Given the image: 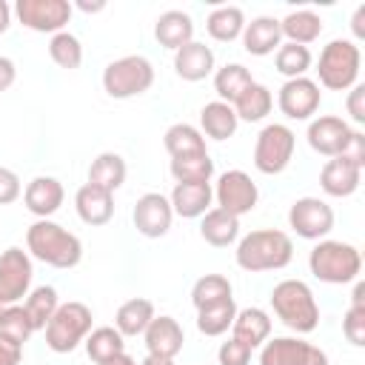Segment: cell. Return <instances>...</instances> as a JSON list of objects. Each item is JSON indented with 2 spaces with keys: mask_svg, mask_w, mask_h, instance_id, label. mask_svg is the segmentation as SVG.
Listing matches in <instances>:
<instances>
[{
  "mask_svg": "<svg viewBox=\"0 0 365 365\" xmlns=\"http://www.w3.org/2000/svg\"><path fill=\"white\" fill-rule=\"evenodd\" d=\"M242 29H245V14L240 6H220L205 20V31L217 43H234L237 37H242Z\"/></svg>",
  "mask_w": 365,
  "mask_h": 365,
  "instance_id": "obj_33",
  "label": "cell"
},
{
  "mask_svg": "<svg viewBox=\"0 0 365 365\" xmlns=\"http://www.w3.org/2000/svg\"><path fill=\"white\" fill-rule=\"evenodd\" d=\"M48 57H51L60 68L74 71V68H80V63H83V46H80V40H77L71 31H57V34H51V40H48Z\"/></svg>",
  "mask_w": 365,
  "mask_h": 365,
  "instance_id": "obj_41",
  "label": "cell"
},
{
  "mask_svg": "<svg viewBox=\"0 0 365 365\" xmlns=\"http://www.w3.org/2000/svg\"><path fill=\"white\" fill-rule=\"evenodd\" d=\"M174 71H177V77L188 80V83L205 80L214 71V51H211V46H205L200 40H191L182 48H177L174 51Z\"/></svg>",
  "mask_w": 365,
  "mask_h": 365,
  "instance_id": "obj_21",
  "label": "cell"
},
{
  "mask_svg": "<svg viewBox=\"0 0 365 365\" xmlns=\"http://www.w3.org/2000/svg\"><path fill=\"white\" fill-rule=\"evenodd\" d=\"M365 6H356V11H354V17H351V29H354V37L356 40H362L365 37Z\"/></svg>",
  "mask_w": 365,
  "mask_h": 365,
  "instance_id": "obj_50",
  "label": "cell"
},
{
  "mask_svg": "<svg viewBox=\"0 0 365 365\" xmlns=\"http://www.w3.org/2000/svg\"><path fill=\"white\" fill-rule=\"evenodd\" d=\"M77 9L86 11V14H94V11H103L106 3H103V0H100V3H86V0H83V3H77Z\"/></svg>",
  "mask_w": 365,
  "mask_h": 365,
  "instance_id": "obj_55",
  "label": "cell"
},
{
  "mask_svg": "<svg viewBox=\"0 0 365 365\" xmlns=\"http://www.w3.org/2000/svg\"><path fill=\"white\" fill-rule=\"evenodd\" d=\"M171 208L177 217L182 220H197L202 217L211 202H214V185L211 182H177L171 197H168Z\"/></svg>",
  "mask_w": 365,
  "mask_h": 365,
  "instance_id": "obj_18",
  "label": "cell"
},
{
  "mask_svg": "<svg viewBox=\"0 0 365 365\" xmlns=\"http://www.w3.org/2000/svg\"><path fill=\"white\" fill-rule=\"evenodd\" d=\"M91 308L86 302H60V308L54 311V317L48 319L46 331V345L54 354H71L80 342H86V336L91 334Z\"/></svg>",
  "mask_w": 365,
  "mask_h": 365,
  "instance_id": "obj_7",
  "label": "cell"
},
{
  "mask_svg": "<svg viewBox=\"0 0 365 365\" xmlns=\"http://www.w3.org/2000/svg\"><path fill=\"white\" fill-rule=\"evenodd\" d=\"M279 46H282V31H279V20L277 17L259 14L251 23H245V29H242V48L248 54L265 57V54H274Z\"/></svg>",
  "mask_w": 365,
  "mask_h": 365,
  "instance_id": "obj_20",
  "label": "cell"
},
{
  "mask_svg": "<svg viewBox=\"0 0 365 365\" xmlns=\"http://www.w3.org/2000/svg\"><path fill=\"white\" fill-rule=\"evenodd\" d=\"M311 48L308 46H297V43H282L274 51V66L285 80L294 77H305V71L311 68Z\"/></svg>",
  "mask_w": 365,
  "mask_h": 365,
  "instance_id": "obj_38",
  "label": "cell"
},
{
  "mask_svg": "<svg viewBox=\"0 0 365 365\" xmlns=\"http://www.w3.org/2000/svg\"><path fill=\"white\" fill-rule=\"evenodd\" d=\"M171 177L177 182H211V177H214V160L208 154L171 157Z\"/></svg>",
  "mask_w": 365,
  "mask_h": 365,
  "instance_id": "obj_39",
  "label": "cell"
},
{
  "mask_svg": "<svg viewBox=\"0 0 365 365\" xmlns=\"http://www.w3.org/2000/svg\"><path fill=\"white\" fill-rule=\"evenodd\" d=\"M339 157L348 160L351 165L362 168V165H365V134L354 128V134H351V140H348V145H345V151H342Z\"/></svg>",
  "mask_w": 365,
  "mask_h": 365,
  "instance_id": "obj_46",
  "label": "cell"
},
{
  "mask_svg": "<svg viewBox=\"0 0 365 365\" xmlns=\"http://www.w3.org/2000/svg\"><path fill=\"white\" fill-rule=\"evenodd\" d=\"M251 348L248 345H242V342H237L234 336L231 339H225L222 345H220V351H217V359H220V365H248L251 362Z\"/></svg>",
  "mask_w": 365,
  "mask_h": 365,
  "instance_id": "obj_44",
  "label": "cell"
},
{
  "mask_svg": "<svg viewBox=\"0 0 365 365\" xmlns=\"http://www.w3.org/2000/svg\"><path fill=\"white\" fill-rule=\"evenodd\" d=\"M23 308H26L34 331H43L48 325V319L54 317V311L60 308V297H57V291L51 285H37V288H31L26 294Z\"/></svg>",
  "mask_w": 365,
  "mask_h": 365,
  "instance_id": "obj_37",
  "label": "cell"
},
{
  "mask_svg": "<svg viewBox=\"0 0 365 365\" xmlns=\"http://www.w3.org/2000/svg\"><path fill=\"white\" fill-rule=\"evenodd\" d=\"M154 37H157V43L163 48H171V51L182 48L185 43L194 40V20H191V14L180 11V9L163 11L157 17V23H154Z\"/></svg>",
  "mask_w": 365,
  "mask_h": 365,
  "instance_id": "obj_24",
  "label": "cell"
},
{
  "mask_svg": "<svg viewBox=\"0 0 365 365\" xmlns=\"http://www.w3.org/2000/svg\"><path fill=\"white\" fill-rule=\"evenodd\" d=\"M271 108H274V94H271L268 86H262V83H257V80H254V83L237 97V103H234L237 120H245V123H259V120H265V117L271 114Z\"/></svg>",
  "mask_w": 365,
  "mask_h": 365,
  "instance_id": "obj_31",
  "label": "cell"
},
{
  "mask_svg": "<svg viewBox=\"0 0 365 365\" xmlns=\"http://www.w3.org/2000/svg\"><path fill=\"white\" fill-rule=\"evenodd\" d=\"M251 83H254V77H251V71H248L242 63H225L222 68L214 71V91H217V97H220L222 103H228V106H234L237 97H240Z\"/></svg>",
  "mask_w": 365,
  "mask_h": 365,
  "instance_id": "obj_34",
  "label": "cell"
},
{
  "mask_svg": "<svg viewBox=\"0 0 365 365\" xmlns=\"http://www.w3.org/2000/svg\"><path fill=\"white\" fill-rule=\"evenodd\" d=\"M362 182V168L351 165L342 157H331L319 171V188L328 197H351Z\"/></svg>",
  "mask_w": 365,
  "mask_h": 365,
  "instance_id": "obj_22",
  "label": "cell"
},
{
  "mask_svg": "<svg viewBox=\"0 0 365 365\" xmlns=\"http://www.w3.org/2000/svg\"><path fill=\"white\" fill-rule=\"evenodd\" d=\"M234 317H237V302L234 299H228L222 305H214V308H202V311H197V331L202 336H222L225 331H231Z\"/></svg>",
  "mask_w": 365,
  "mask_h": 365,
  "instance_id": "obj_40",
  "label": "cell"
},
{
  "mask_svg": "<svg viewBox=\"0 0 365 365\" xmlns=\"http://www.w3.org/2000/svg\"><path fill=\"white\" fill-rule=\"evenodd\" d=\"M308 268L319 282L328 285H348L359 279L362 254L356 245L342 240H319L308 254Z\"/></svg>",
  "mask_w": 365,
  "mask_h": 365,
  "instance_id": "obj_3",
  "label": "cell"
},
{
  "mask_svg": "<svg viewBox=\"0 0 365 365\" xmlns=\"http://www.w3.org/2000/svg\"><path fill=\"white\" fill-rule=\"evenodd\" d=\"M154 83V66L143 54H125L106 66L103 71V88L114 100H131L151 88Z\"/></svg>",
  "mask_w": 365,
  "mask_h": 365,
  "instance_id": "obj_6",
  "label": "cell"
},
{
  "mask_svg": "<svg viewBox=\"0 0 365 365\" xmlns=\"http://www.w3.org/2000/svg\"><path fill=\"white\" fill-rule=\"evenodd\" d=\"M342 334L351 345L362 348L365 345V305H351L345 311V319H342Z\"/></svg>",
  "mask_w": 365,
  "mask_h": 365,
  "instance_id": "obj_43",
  "label": "cell"
},
{
  "mask_svg": "<svg viewBox=\"0 0 365 365\" xmlns=\"http://www.w3.org/2000/svg\"><path fill=\"white\" fill-rule=\"evenodd\" d=\"M297 134L285 123H268L254 143V165L262 174H282L294 157Z\"/></svg>",
  "mask_w": 365,
  "mask_h": 365,
  "instance_id": "obj_8",
  "label": "cell"
},
{
  "mask_svg": "<svg viewBox=\"0 0 365 365\" xmlns=\"http://www.w3.org/2000/svg\"><path fill=\"white\" fill-rule=\"evenodd\" d=\"M231 294H234V288H231L228 277H222V274H205V277H200L194 282L191 302H194L197 311H202V308H214V305H222V302L234 299Z\"/></svg>",
  "mask_w": 365,
  "mask_h": 365,
  "instance_id": "obj_35",
  "label": "cell"
},
{
  "mask_svg": "<svg viewBox=\"0 0 365 365\" xmlns=\"http://www.w3.org/2000/svg\"><path fill=\"white\" fill-rule=\"evenodd\" d=\"M26 248L34 259L51 268H74L83 259V242L77 234L63 228L54 220H37L26 231Z\"/></svg>",
  "mask_w": 365,
  "mask_h": 365,
  "instance_id": "obj_2",
  "label": "cell"
},
{
  "mask_svg": "<svg viewBox=\"0 0 365 365\" xmlns=\"http://www.w3.org/2000/svg\"><path fill=\"white\" fill-rule=\"evenodd\" d=\"M143 336H145L148 354H151V356H165V359H174V356L182 351V342H185L182 325H180L174 317H168V314L154 317Z\"/></svg>",
  "mask_w": 365,
  "mask_h": 365,
  "instance_id": "obj_17",
  "label": "cell"
},
{
  "mask_svg": "<svg viewBox=\"0 0 365 365\" xmlns=\"http://www.w3.org/2000/svg\"><path fill=\"white\" fill-rule=\"evenodd\" d=\"M354 128L342 120V117H334V114H322L317 120L308 123V145L322 154V157H339L351 140Z\"/></svg>",
  "mask_w": 365,
  "mask_h": 365,
  "instance_id": "obj_15",
  "label": "cell"
},
{
  "mask_svg": "<svg viewBox=\"0 0 365 365\" xmlns=\"http://www.w3.org/2000/svg\"><path fill=\"white\" fill-rule=\"evenodd\" d=\"M131 220H134V228L148 237V240H157V237H165L168 228H171V220H174V208L168 202L165 194L160 191H148L137 200L134 211H131Z\"/></svg>",
  "mask_w": 365,
  "mask_h": 365,
  "instance_id": "obj_14",
  "label": "cell"
},
{
  "mask_svg": "<svg viewBox=\"0 0 365 365\" xmlns=\"http://www.w3.org/2000/svg\"><path fill=\"white\" fill-rule=\"evenodd\" d=\"M311 342L299 336H274L262 342L259 365H305Z\"/></svg>",
  "mask_w": 365,
  "mask_h": 365,
  "instance_id": "obj_27",
  "label": "cell"
},
{
  "mask_svg": "<svg viewBox=\"0 0 365 365\" xmlns=\"http://www.w3.org/2000/svg\"><path fill=\"white\" fill-rule=\"evenodd\" d=\"M100 365H137V362H134V356H128V354L123 351V354H117V356H111V359H106V362H100Z\"/></svg>",
  "mask_w": 365,
  "mask_h": 365,
  "instance_id": "obj_53",
  "label": "cell"
},
{
  "mask_svg": "<svg viewBox=\"0 0 365 365\" xmlns=\"http://www.w3.org/2000/svg\"><path fill=\"white\" fill-rule=\"evenodd\" d=\"M63 200H66V191L57 177L40 174V177L29 180V185L23 188V202L37 220H48L51 214H57Z\"/></svg>",
  "mask_w": 365,
  "mask_h": 365,
  "instance_id": "obj_16",
  "label": "cell"
},
{
  "mask_svg": "<svg viewBox=\"0 0 365 365\" xmlns=\"http://www.w3.org/2000/svg\"><path fill=\"white\" fill-rule=\"evenodd\" d=\"M359 66H362V51L354 40L336 37L331 40L317 60V77L322 88L328 91H348L359 80Z\"/></svg>",
  "mask_w": 365,
  "mask_h": 365,
  "instance_id": "obj_5",
  "label": "cell"
},
{
  "mask_svg": "<svg viewBox=\"0 0 365 365\" xmlns=\"http://www.w3.org/2000/svg\"><path fill=\"white\" fill-rule=\"evenodd\" d=\"M6 308H9V302H6V299H3V294H0V314H3Z\"/></svg>",
  "mask_w": 365,
  "mask_h": 365,
  "instance_id": "obj_57",
  "label": "cell"
},
{
  "mask_svg": "<svg viewBox=\"0 0 365 365\" xmlns=\"http://www.w3.org/2000/svg\"><path fill=\"white\" fill-rule=\"evenodd\" d=\"M74 208L86 225H106L114 217V194L86 182L74 194Z\"/></svg>",
  "mask_w": 365,
  "mask_h": 365,
  "instance_id": "obj_19",
  "label": "cell"
},
{
  "mask_svg": "<svg viewBox=\"0 0 365 365\" xmlns=\"http://www.w3.org/2000/svg\"><path fill=\"white\" fill-rule=\"evenodd\" d=\"M214 200H217V208H222L234 217H242V214L254 211V205L259 200V188L245 171L231 168V171L220 174L217 185H214Z\"/></svg>",
  "mask_w": 365,
  "mask_h": 365,
  "instance_id": "obj_11",
  "label": "cell"
},
{
  "mask_svg": "<svg viewBox=\"0 0 365 365\" xmlns=\"http://www.w3.org/2000/svg\"><path fill=\"white\" fill-rule=\"evenodd\" d=\"M271 308L294 334H311L319 325V305L302 279H282L271 291Z\"/></svg>",
  "mask_w": 365,
  "mask_h": 365,
  "instance_id": "obj_4",
  "label": "cell"
},
{
  "mask_svg": "<svg viewBox=\"0 0 365 365\" xmlns=\"http://www.w3.org/2000/svg\"><path fill=\"white\" fill-rule=\"evenodd\" d=\"M20 194H23L20 177H17L11 168L0 165V205H9V202H14Z\"/></svg>",
  "mask_w": 365,
  "mask_h": 365,
  "instance_id": "obj_45",
  "label": "cell"
},
{
  "mask_svg": "<svg viewBox=\"0 0 365 365\" xmlns=\"http://www.w3.org/2000/svg\"><path fill=\"white\" fill-rule=\"evenodd\" d=\"M351 305H365V282H359V279H356V285H354Z\"/></svg>",
  "mask_w": 365,
  "mask_h": 365,
  "instance_id": "obj_54",
  "label": "cell"
},
{
  "mask_svg": "<svg viewBox=\"0 0 365 365\" xmlns=\"http://www.w3.org/2000/svg\"><path fill=\"white\" fill-rule=\"evenodd\" d=\"M288 225L302 240H325L334 228V208L319 197H299L288 208Z\"/></svg>",
  "mask_w": 365,
  "mask_h": 365,
  "instance_id": "obj_9",
  "label": "cell"
},
{
  "mask_svg": "<svg viewBox=\"0 0 365 365\" xmlns=\"http://www.w3.org/2000/svg\"><path fill=\"white\" fill-rule=\"evenodd\" d=\"M237 125H240V120L234 114V106H228L222 100H211L200 111V131H202V137H211L217 143L234 137Z\"/></svg>",
  "mask_w": 365,
  "mask_h": 365,
  "instance_id": "obj_26",
  "label": "cell"
},
{
  "mask_svg": "<svg viewBox=\"0 0 365 365\" xmlns=\"http://www.w3.org/2000/svg\"><path fill=\"white\" fill-rule=\"evenodd\" d=\"M163 145L171 157H191V154H208L205 148V137L197 125L188 123H174L168 125V131L163 134Z\"/></svg>",
  "mask_w": 365,
  "mask_h": 365,
  "instance_id": "obj_32",
  "label": "cell"
},
{
  "mask_svg": "<svg viewBox=\"0 0 365 365\" xmlns=\"http://www.w3.org/2000/svg\"><path fill=\"white\" fill-rule=\"evenodd\" d=\"M305 365H331V362H328V354H325L322 348L311 345V351H308V356H305Z\"/></svg>",
  "mask_w": 365,
  "mask_h": 365,
  "instance_id": "obj_51",
  "label": "cell"
},
{
  "mask_svg": "<svg viewBox=\"0 0 365 365\" xmlns=\"http://www.w3.org/2000/svg\"><path fill=\"white\" fill-rule=\"evenodd\" d=\"M14 80H17L14 60H9V57L0 54V91H9V88L14 86Z\"/></svg>",
  "mask_w": 365,
  "mask_h": 365,
  "instance_id": "obj_49",
  "label": "cell"
},
{
  "mask_svg": "<svg viewBox=\"0 0 365 365\" xmlns=\"http://www.w3.org/2000/svg\"><path fill=\"white\" fill-rule=\"evenodd\" d=\"M20 359H23V345L0 334V365H20Z\"/></svg>",
  "mask_w": 365,
  "mask_h": 365,
  "instance_id": "obj_48",
  "label": "cell"
},
{
  "mask_svg": "<svg viewBox=\"0 0 365 365\" xmlns=\"http://www.w3.org/2000/svg\"><path fill=\"white\" fill-rule=\"evenodd\" d=\"M125 336L117 331V328H111V325H100V328H91V334L86 336V354H88V359L91 362H106V359H111V356H117V354H123L125 351V342H123Z\"/></svg>",
  "mask_w": 365,
  "mask_h": 365,
  "instance_id": "obj_36",
  "label": "cell"
},
{
  "mask_svg": "<svg viewBox=\"0 0 365 365\" xmlns=\"http://www.w3.org/2000/svg\"><path fill=\"white\" fill-rule=\"evenodd\" d=\"M279 31H282L285 43L308 46L322 34V17L311 9H297V11H288L279 20Z\"/></svg>",
  "mask_w": 365,
  "mask_h": 365,
  "instance_id": "obj_28",
  "label": "cell"
},
{
  "mask_svg": "<svg viewBox=\"0 0 365 365\" xmlns=\"http://www.w3.org/2000/svg\"><path fill=\"white\" fill-rule=\"evenodd\" d=\"M277 103H279V111L288 117V120H311L322 103V91L317 86V80L311 77H294V80H285L279 94H277Z\"/></svg>",
  "mask_w": 365,
  "mask_h": 365,
  "instance_id": "obj_13",
  "label": "cell"
},
{
  "mask_svg": "<svg viewBox=\"0 0 365 365\" xmlns=\"http://www.w3.org/2000/svg\"><path fill=\"white\" fill-rule=\"evenodd\" d=\"M231 336L242 345H248L251 351L259 348L265 339H271V317L268 311L251 305V308H237L234 325H231Z\"/></svg>",
  "mask_w": 365,
  "mask_h": 365,
  "instance_id": "obj_23",
  "label": "cell"
},
{
  "mask_svg": "<svg viewBox=\"0 0 365 365\" xmlns=\"http://www.w3.org/2000/svg\"><path fill=\"white\" fill-rule=\"evenodd\" d=\"M154 302L145 299V297H134L128 302H123L117 308V317H114V328L123 334V336H140L145 334V328L151 325L154 319Z\"/></svg>",
  "mask_w": 365,
  "mask_h": 365,
  "instance_id": "obj_29",
  "label": "cell"
},
{
  "mask_svg": "<svg viewBox=\"0 0 365 365\" xmlns=\"http://www.w3.org/2000/svg\"><path fill=\"white\" fill-rule=\"evenodd\" d=\"M234 259L248 274L279 271L294 259V242L279 228H257L237 242Z\"/></svg>",
  "mask_w": 365,
  "mask_h": 365,
  "instance_id": "obj_1",
  "label": "cell"
},
{
  "mask_svg": "<svg viewBox=\"0 0 365 365\" xmlns=\"http://www.w3.org/2000/svg\"><path fill=\"white\" fill-rule=\"evenodd\" d=\"M31 277H34V268H31L29 251H23L20 245H9L0 254V294H3V299L9 305L23 299L31 291Z\"/></svg>",
  "mask_w": 365,
  "mask_h": 365,
  "instance_id": "obj_12",
  "label": "cell"
},
{
  "mask_svg": "<svg viewBox=\"0 0 365 365\" xmlns=\"http://www.w3.org/2000/svg\"><path fill=\"white\" fill-rule=\"evenodd\" d=\"M200 237L214 248H228L240 237V217H234L222 208H208L200 222Z\"/></svg>",
  "mask_w": 365,
  "mask_h": 365,
  "instance_id": "obj_25",
  "label": "cell"
},
{
  "mask_svg": "<svg viewBox=\"0 0 365 365\" xmlns=\"http://www.w3.org/2000/svg\"><path fill=\"white\" fill-rule=\"evenodd\" d=\"M0 334L11 336V339L20 342V345L29 342V336L34 334V325H31V319H29V314H26L23 305L11 302V305L0 314Z\"/></svg>",
  "mask_w": 365,
  "mask_h": 365,
  "instance_id": "obj_42",
  "label": "cell"
},
{
  "mask_svg": "<svg viewBox=\"0 0 365 365\" xmlns=\"http://www.w3.org/2000/svg\"><path fill=\"white\" fill-rule=\"evenodd\" d=\"M125 174H128L125 160H123L120 154H114V151L97 154V157L91 160V165H88V182L97 185V188H106V191H111V194L125 182Z\"/></svg>",
  "mask_w": 365,
  "mask_h": 365,
  "instance_id": "obj_30",
  "label": "cell"
},
{
  "mask_svg": "<svg viewBox=\"0 0 365 365\" xmlns=\"http://www.w3.org/2000/svg\"><path fill=\"white\" fill-rule=\"evenodd\" d=\"M71 3L68 0H17L14 14L17 20L40 34H57L66 31V23L71 20Z\"/></svg>",
  "mask_w": 365,
  "mask_h": 365,
  "instance_id": "obj_10",
  "label": "cell"
},
{
  "mask_svg": "<svg viewBox=\"0 0 365 365\" xmlns=\"http://www.w3.org/2000/svg\"><path fill=\"white\" fill-rule=\"evenodd\" d=\"M11 26V6L6 0H0V34H6Z\"/></svg>",
  "mask_w": 365,
  "mask_h": 365,
  "instance_id": "obj_52",
  "label": "cell"
},
{
  "mask_svg": "<svg viewBox=\"0 0 365 365\" xmlns=\"http://www.w3.org/2000/svg\"><path fill=\"white\" fill-rule=\"evenodd\" d=\"M345 106H348V114H351L354 123H365V86L362 83H356V86L348 88Z\"/></svg>",
  "mask_w": 365,
  "mask_h": 365,
  "instance_id": "obj_47",
  "label": "cell"
},
{
  "mask_svg": "<svg viewBox=\"0 0 365 365\" xmlns=\"http://www.w3.org/2000/svg\"><path fill=\"white\" fill-rule=\"evenodd\" d=\"M140 365H174V359H165V356H151V354H148V356H145Z\"/></svg>",
  "mask_w": 365,
  "mask_h": 365,
  "instance_id": "obj_56",
  "label": "cell"
}]
</instances>
